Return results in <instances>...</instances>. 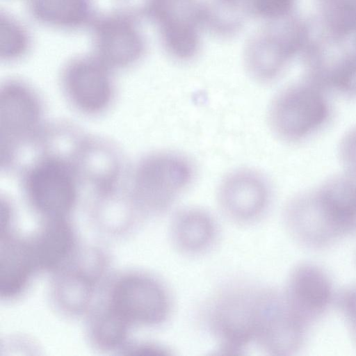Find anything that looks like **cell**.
Listing matches in <instances>:
<instances>
[{
	"label": "cell",
	"instance_id": "6da1fadb",
	"mask_svg": "<svg viewBox=\"0 0 356 356\" xmlns=\"http://www.w3.org/2000/svg\"><path fill=\"white\" fill-rule=\"evenodd\" d=\"M261 287L245 281L231 282L211 299L207 323L223 354L237 355L254 344Z\"/></svg>",
	"mask_w": 356,
	"mask_h": 356
},
{
	"label": "cell",
	"instance_id": "7a4b0ae2",
	"mask_svg": "<svg viewBox=\"0 0 356 356\" xmlns=\"http://www.w3.org/2000/svg\"><path fill=\"white\" fill-rule=\"evenodd\" d=\"M105 307L132 325L156 327L170 317L173 301L168 286L146 273H130L112 284Z\"/></svg>",
	"mask_w": 356,
	"mask_h": 356
},
{
	"label": "cell",
	"instance_id": "3957f363",
	"mask_svg": "<svg viewBox=\"0 0 356 356\" xmlns=\"http://www.w3.org/2000/svg\"><path fill=\"white\" fill-rule=\"evenodd\" d=\"M330 111L327 90L298 85L283 89L276 96L270 109V122L284 140L300 141L320 131Z\"/></svg>",
	"mask_w": 356,
	"mask_h": 356
},
{
	"label": "cell",
	"instance_id": "277c9868",
	"mask_svg": "<svg viewBox=\"0 0 356 356\" xmlns=\"http://www.w3.org/2000/svg\"><path fill=\"white\" fill-rule=\"evenodd\" d=\"M193 176L190 162L174 153H158L140 165L135 179L139 207L151 214L168 210L188 186Z\"/></svg>",
	"mask_w": 356,
	"mask_h": 356
},
{
	"label": "cell",
	"instance_id": "5b68a950",
	"mask_svg": "<svg viewBox=\"0 0 356 356\" xmlns=\"http://www.w3.org/2000/svg\"><path fill=\"white\" fill-rule=\"evenodd\" d=\"M307 328L283 291L262 286L254 339L259 350L270 355H293L303 345Z\"/></svg>",
	"mask_w": 356,
	"mask_h": 356
},
{
	"label": "cell",
	"instance_id": "8992f818",
	"mask_svg": "<svg viewBox=\"0 0 356 356\" xmlns=\"http://www.w3.org/2000/svg\"><path fill=\"white\" fill-rule=\"evenodd\" d=\"M25 190L32 207L44 218H65L76 200L74 175L58 158L36 163L26 175Z\"/></svg>",
	"mask_w": 356,
	"mask_h": 356
},
{
	"label": "cell",
	"instance_id": "52a82bcc",
	"mask_svg": "<svg viewBox=\"0 0 356 356\" xmlns=\"http://www.w3.org/2000/svg\"><path fill=\"white\" fill-rule=\"evenodd\" d=\"M316 218L330 241L356 233V176L346 172L308 191Z\"/></svg>",
	"mask_w": 356,
	"mask_h": 356
},
{
	"label": "cell",
	"instance_id": "ba28073f",
	"mask_svg": "<svg viewBox=\"0 0 356 356\" xmlns=\"http://www.w3.org/2000/svg\"><path fill=\"white\" fill-rule=\"evenodd\" d=\"M269 201L268 184L261 176L251 170L233 172L220 186V209L229 220L237 224L257 222L266 211Z\"/></svg>",
	"mask_w": 356,
	"mask_h": 356
},
{
	"label": "cell",
	"instance_id": "9c48e42d",
	"mask_svg": "<svg viewBox=\"0 0 356 356\" xmlns=\"http://www.w3.org/2000/svg\"><path fill=\"white\" fill-rule=\"evenodd\" d=\"M296 314L309 327L327 311L333 298L327 273L312 263H300L289 273L283 290Z\"/></svg>",
	"mask_w": 356,
	"mask_h": 356
},
{
	"label": "cell",
	"instance_id": "30bf717a",
	"mask_svg": "<svg viewBox=\"0 0 356 356\" xmlns=\"http://www.w3.org/2000/svg\"><path fill=\"white\" fill-rule=\"evenodd\" d=\"M40 116L38 99L27 87L16 83L6 84L0 96L1 156L7 158L13 146L29 134Z\"/></svg>",
	"mask_w": 356,
	"mask_h": 356
},
{
	"label": "cell",
	"instance_id": "8fae6325",
	"mask_svg": "<svg viewBox=\"0 0 356 356\" xmlns=\"http://www.w3.org/2000/svg\"><path fill=\"white\" fill-rule=\"evenodd\" d=\"M24 241L35 271L58 270L72 256L76 245L74 230L65 218H45Z\"/></svg>",
	"mask_w": 356,
	"mask_h": 356
},
{
	"label": "cell",
	"instance_id": "7c38bea8",
	"mask_svg": "<svg viewBox=\"0 0 356 356\" xmlns=\"http://www.w3.org/2000/svg\"><path fill=\"white\" fill-rule=\"evenodd\" d=\"M64 85L73 104L83 112L97 113L106 108L113 97L110 77L97 63L83 60L67 71Z\"/></svg>",
	"mask_w": 356,
	"mask_h": 356
},
{
	"label": "cell",
	"instance_id": "4fadbf2b",
	"mask_svg": "<svg viewBox=\"0 0 356 356\" xmlns=\"http://www.w3.org/2000/svg\"><path fill=\"white\" fill-rule=\"evenodd\" d=\"M218 234L216 220L207 211L195 207L175 213L169 227L170 242L184 256H200L215 245Z\"/></svg>",
	"mask_w": 356,
	"mask_h": 356
},
{
	"label": "cell",
	"instance_id": "5bb4252c",
	"mask_svg": "<svg viewBox=\"0 0 356 356\" xmlns=\"http://www.w3.org/2000/svg\"><path fill=\"white\" fill-rule=\"evenodd\" d=\"M0 256V293L6 299L13 298L23 292L35 270L24 238L13 235L11 228L1 230Z\"/></svg>",
	"mask_w": 356,
	"mask_h": 356
},
{
	"label": "cell",
	"instance_id": "9a60e30c",
	"mask_svg": "<svg viewBox=\"0 0 356 356\" xmlns=\"http://www.w3.org/2000/svg\"><path fill=\"white\" fill-rule=\"evenodd\" d=\"M129 328L114 314L104 308L92 323V338L101 348H118L125 342Z\"/></svg>",
	"mask_w": 356,
	"mask_h": 356
},
{
	"label": "cell",
	"instance_id": "2e32d148",
	"mask_svg": "<svg viewBox=\"0 0 356 356\" xmlns=\"http://www.w3.org/2000/svg\"><path fill=\"white\" fill-rule=\"evenodd\" d=\"M59 281L58 295L60 301L72 312L83 308L90 298L92 280L85 270L68 271Z\"/></svg>",
	"mask_w": 356,
	"mask_h": 356
},
{
	"label": "cell",
	"instance_id": "e0dca14e",
	"mask_svg": "<svg viewBox=\"0 0 356 356\" xmlns=\"http://www.w3.org/2000/svg\"><path fill=\"white\" fill-rule=\"evenodd\" d=\"M170 42L172 49L179 56H188L193 50L195 38L190 29L179 24L171 25L168 31Z\"/></svg>",
	"mask_w": 356,
	"mask_h": 356
},
{
	"label": "cell",
	"instance_id": "ac0fdd59",
	"mask_svg": "<svg viewBox=\"0 0 356 356\" xmlns=\"http://www.w3.org/2000/svg\"><path fill=\"white\" fill-rule=\"evenodd\" d=\"M339 152L346 172L356 176V126L343 136Z\"/></svg>",
	"mask_w": 356,
	"mask_h": 356
},
{
	"label": "cell",
	"instance_id": "d6986e66",
	"mask_svg": "<svg viewBox=\"0 0 356 356\" xmlns=\"http://www.w3.org/2000/svg\"><path fill=\"white\" fill-rule=\"evenodd\" d=\"M339 305L351 337L356 343V286L343 293Z\"/></svg>",
	"mask_w": 356,
	"mask_h": 356
},
{
	"label": "cell",
	"instance_id": "ffe728a7",
	"mask_svg": "<svg viewBox=\"0 0 356 356\" xmlns=\"http://www.w3.org/2000/svg\"><path fill=\"white\" fill-rule=\"evenodd\" d=\"M254 3L260 13L267 16L279 11L283 0H254Z\"/></svg>",
	"mask_w": 356,
	"mask_h": 356
}]
</instances>
